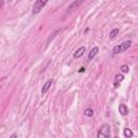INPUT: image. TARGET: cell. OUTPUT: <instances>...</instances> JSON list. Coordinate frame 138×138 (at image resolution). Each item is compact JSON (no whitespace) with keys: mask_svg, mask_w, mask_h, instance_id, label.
Wrapping results in <instances>:
<instances>
[{"mask_svg":"<svg viewBox=\"0 0 138 138\" xmlns=\"http://www.w3.org/2000/svg\"><path fill=\"white\" fill-rule=\"evenodd\" d=\"M131 45H132V41H131V40L124 41L123 43H121V44H118V45H116L115 47H113L112 52L115 53V54L122 53V52H124V51H126L127 49H129V46H131Z\"/></svg>","mask_w":138,"mask_h":138,"instance_id":"cell-1","label":"cell"},{"mask_svg":"<svg viewBox=\"0 0 138 138\" xmlns=\"http://www.w3.org/2000/svg\"><path fill=\"white\" fill-rule=\"evenodd\" d=\"M109 135H110V125L105 123L99 128L97 133V138H109Z\"/></svg>","mask_w":138,"mask_h":138,"instance_id":"cell-2","label":"cell"},{"mask_svg":"<svg viewBox=\"0 0 138 138\" xmlns=\"http://www.w3.org/2000/svg\"><path fill=\"white\" fill-rule=\"evenodd\" d=\"M46 4V1H43V0H37L34 3L33 7V14H38L39 12L43 9V7Z\"/></svg>","mask_w":138,"mask_h":138,"instance_id":"cell-3","label":"cell"},{"mask_svg":"<svg viewBox=\"0 0 138 138\" xmlns=\"http://www.w3.org/2000/svg\"><path fill=\"white\" fill-rule=\"evenodd\" d=\"M52 83H53V79H50V80H47L44 84H43V86H42V88H41V94L42 95H44V94H46V92L50 90V87L52 86Z\"/></svg>","mask_w":138,"mask_h":138,"instance_id":"cell-4","label":"cell"},{"mask_svg":"<svg viewBox=\"0 0 138 138\" xmlns=\"http://www.w3.org/2000/svg\"><path fill=\"white\" fill-rule=\"evenodd\" d=\"M85 51H86V49H85V46H81V47H79L75 53H74V57L75 58H79V57H81L83 54L85 53Z\"/></svg>","mask_w":138,"mask_h":138,"instance_id":"cell-5","label":"cell"},{"mask_svg":"<svg viewBox=\"0 0 138 138\" xmlns=\"http://www.w3.org/2000/svg\"><path fill=\"white\" fill-rule=\"evenodd\" d=\"M98 51H99L98 46H95V47H93L91 51H90V53H88V59H90V61H92V59L95 57V55L98 53Z\"/></svg>","mask_w":138,"mask_h":138,"instance_id":"cell-6","label":"cell"},{"mask_svg":"<svg viewBox=\"0 0 138 138\" xmlns=\"http://www.w3.org/2000/svg\"><path fill=\"white\" fill-rule=\"evenodd\" d=\"M119 112L121 113L122 116H126L127 113H128V109H127V107L125 106L124 104H121L119 106Z\"/></svg>","mask_w":138,"mask_h":138,"instance_id":"cell-7","label":"cell"},{"mask_svg":"<svg viewBox=\"0 0 138 138\" xmlns=\"http://www.w3.org/2000/svg\"><path fill=\"white\" fill-rule=\"evenodd\" d=\"M124 136H125V138H132L134 136V133L132 132V129H129V128H124Z\"/></svg>","mask_w":138,"mask_h":138,"instance_id":"cell-8","label":"cell"},{"mask_svg":"<svg viewBox=\"0 0 138 138\" xmlns=\"http://www.w3.org/2000/svg\"><path fill=\"white\" fill-rule=\"evenodd\" d=\"M118 34H119V28H115V29H112V30L110 31V35H109L110 39L116 38V36H117Z\"/></svg>","mask_w":138,"mask_h":138,"instance_id":"cell-9","label":"cell"},{"mask_svg":"<svg viewBox=\"0 0 138 138\" xmlns=\"http://www.w3.org/2000/svg\"><path fill=\"white\" fill-rule=\"evenodd\" d=\"M84 115H85L86 117H93L94 110L91 109V108H87V109H85V111H84Z\"/></svg>","mask_w":138,"mask_h":138,"instance_id":"cell-10","label":"cell"},{"mask_svg":"<svg viewBox=\"0 0 138 138\" xmlns=\"http://www.w3.org/2000/svg\"><path fill=\"white\" fill-rule=\"evenodd\" d=\"M128 70H129V67L127 65H123V66H121V71L123 74H127L128 72Z\"/></svg>","mask_w":138,"mask_h":138,"instance_id":"cell-11","label":"cell"},{"mask_svg":"<svg viewBox=\"0 0 138 138\" xmlns=\"http://www.w3.org/2000/svg\"><path fill=\"white\" fill-rule=\"evenodd\" d=\"M123 80H124V76H123V75H121V74H118V75L116 76V81H117V82L123 81Z\"/></svg>","mask_w":138,"mask_h":138,"instance_id":"cell-12","label":"cell"},{"mask_svg":"<svg viewBox=\"0 0 138 138\" xmlns=\"http://www.w3.org/2000/svg\"><path fill=\"white\" fill-rule=\"evenodd\" d=\"M10 138H17V134H16V133H13V134L11 135V137H10Z\"/></svg>","mask_w":138,"mask_h":138,"instance_id":"cell-13","label":"cell"},{"mask_svg":"<svg viewBox=\"0 0 138 138\" xmlns=\"http://www.w3.org/2000/svg\"><path fill=\"white\" fill-rule=\"evenodd\" d=\"M83 71H84V68H83V67H82V68L80 69V72H83Z\"/></svg>","mask_w":138,"mask_h":138,"instance_id":"cell-14","label":"cell"},{"mask_svg":"<svg viewBox=\"0 0 138 138\" xmlns=\"http://www.w3.org/2000/svg\"><path fill=\"white\" fill-rule=\"evenodd\" d=\"M118 85H119V83H118V82H116V83H115V86H116V87H118Z\"/></svg>","mask_w":138,"mask_h":138,"instance_id":"cell-15","label":"cell"},{"mask_svg":"<svg viewBox=\"0 0 138 138\" xmlns=\"http://www.w3.org/2000/svg\"><path fill=\"white\" fill-rule=\"evenodd\" d=\"M115 138H119V137H118V136H116V137H115Z\"/></svg>","mask_w":138,"mask_h":138,"instance_id":"cell-16","label":"cell"}]
</instances>
